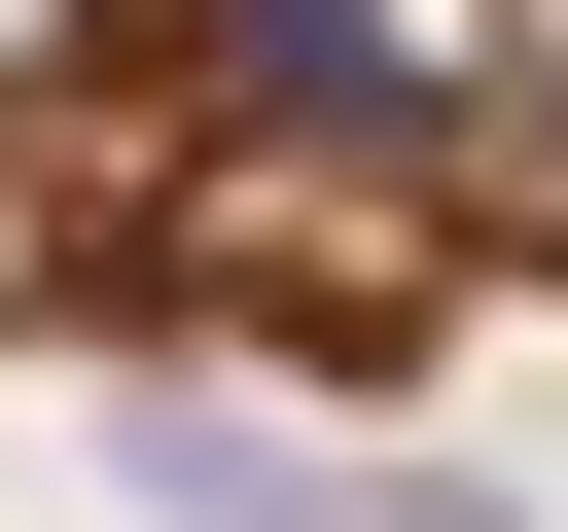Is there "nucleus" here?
<instances>
[{
	"instance_id": "1",
	"label": "nucleus",
	"mask_w": 568,
	"mask_h": 532,
	"mask_svg": "<svg viewBox=\"0 0 568 532\" xmlns=\"http://www.w3.org/2000/svg\"><path fill=\"white\" fill-rule=\"evenodd\" d=\"M0 284L106 355H568V0H0Z\"/></svg>"
}]
</instances>
